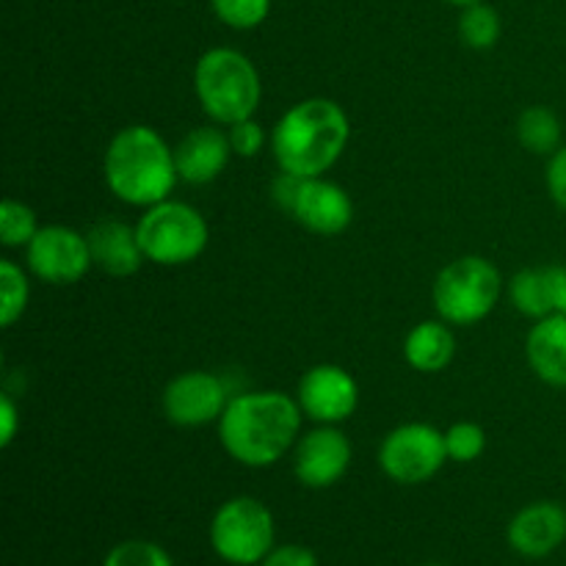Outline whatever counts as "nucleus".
I'll list each match as a JSON object with an SVG mask.
<instances>
[{"instance_id": "9d476101", "label": "nucleus", "mask_w": 566, "mask_h": 566, "mask_svg": "<svg viewBox=\"0 0 566 566\" xmlns=\"http://www.w3.org/2000/svg\"><path fill=\"white\" fill-rule=\"evenodd\" d=\"M230 403L227 385L208 370H186L175 376L164 390V415L180 429L219 423Z\"/></svg>"}, {"instance_id": "f3484780", "label": "nucleus", "mask_w": 566, "mask_h": 566, "mask_svg": "<svg viewBox=\"0 0 566 566\" xmlns=\"http://www.w3.org/2000/svg\"><path fill=\"white\" fill-rule=\"evenodd\" d=\"M525 357L545 385L566 387V315H547L531 326Z\"/></svg>"}, {"instance_id": "4468645a", "label": "nucleus", "mask_w": 566, "mask_h": 566, "mask_svg": "<svg viewBox=\"0 0 566 566\" xmlns=\"http://www.w3.org/2000/svg\"><path fill=\"white\" fill-rule=\"evenodd\" d=\"M509 547L517 556L539 562L566 542V509L562 503L536 501L520 509L506 528Z\"/></svg>"}, {"instance_id": "6ab92c4d", "label": "nucleus", "mask_w": 566, "mask_h": 566, "mask_svg": "<svg viewBox=\"0 0 566 566\" xmlns=\"http://www.w3.org/2000/svg\"><path fill=\"white\" fill-rule=\"evenodd\" d=\"M517 138L528 153L553 155L562 149V119L545 105H531L520 114Z\"/></svg>"}, {"instance_id": "a211bd4d", "label": "nucleus", "mask_w": 566, "mask_h": 566, "mask_svg": "<svg viewBox=\"0 0 566 566\" xmlns=\"http://www.w3.org/2000/svg\"><path fill=\"white\" fill-rule=\"evenodd\" d=\"M453 354H457V337H453L448 321L442 318L412 326L403 340V357H407L409 368L420 370V374H440L453 363Z\"/></svg>"}, {"instance_id": "473e14b6", "label": "nucleus", "mask_w": 566, "mask_h": 566, "mask_svg": "<svg viewBox=\"0 0 566 566\" xmlns=\"http://www.w3.org/2000/svg\"><path fill=\"white\" fill-rule=\"evenodd\" d=\"M446 3L459 6V9H464V6H473V3H479V0H446Z\"/></svg>"}, {"instance_id": "9b49d317", "label": "nucleus", "mask_w": 566, "mask_h": 566, "mask_svg": "<svg viewBox=\"0 0 566 566\" xmlns=\"http://www.w3.org/2000/svg\"><path fill=\"white\" fill-rule=\"evenodd\" d=\"M298 407L318 426H337L357 412L359 385L340 365H315L298 381Z\"/></svg>"}, {"instance_id": "4be33fe9", "label": "nucleus", "mask_w": 566, "mask_h": 566, "mask_svg": "<svg viewBox=\"0 0 566 566\" xmlns=\"http://www.w3.org/2000/svg\"><path fill=\"white\" fill-rule=\"evenodd\" d=\"M31 298V282L14 260H0V324L9 329L22 318Z\"/></svg>"}, {"instance_id": "ddd939ff", "label": "nucleus", "mask_w": 566, "mask_h": 566, "mask_svg": "<svg viewBox=\"0 0 566 566\" xmlns=\"http://www.w3.org/2000/svg\"><path fill=\"white\" fill-rule=\"evenodd\" d=\"M291 216L315 235H340L354 221V202L337 182L326 177H304Z\"/></svg>"}, {"instance_id": "c85d7f7f", "label": "nucleus", "mask_w": 566, "mask_h": 566, "mask_svg": "<svg viewBox=\"0 0 566 566\" xmlns=\"http://www.w3.org/2000/svg\"><path fill=\"white\" fill-rule=\"evenodd\" d=\"M260 566H318V556L304 545H274Z\"/></svg>"}, {"instance_id": "393cba45", "label": "nucleus", "mask_w": 566, "mask_h": 566, "mask_svg": "<svg viewBox=\"0 0 566 566\" xmlns=\"http://www.w3.org/2000/svg\"><path fill=\"white\" fill-rule=\"evenodd\" d=\"M103 566H175L169 553L147 539H127L111 547Z\"/></svg>"}, {"instance_id": "2f4dec72", "label": "nucleus", "mask_w": 566, "mask_h": 566, "mask_svg": "<svg viewBox=\"0 0 566 566\" xmlns=\"http://www.w3.org/2000/svg\"><path fill=\"white\" fill-rule=\"evenodd\" d=\"M17 426H20V415H17L14 401L9 396L0 398V446L9 448L17 437Z\"/></svg>"}, {"instance_id": "423d86ee", "label": "nucleus", "mask_w": 566, "mask_h": 566, "mask_svg": "<svg viewBox=\"0 0 566 566\" xmlns=\"http://www.w3.org/2000/svg\"><path fill=\"white\" fill-rule=\"evenodd\" d=\"M136 232L147 263L166 265V269L199 260L210 241L205 216L193 205L177 202L171 197L153 208H144Z\"/></svg>"}, {"instance_id": "20e7f679", "label": "nucleus", "mask_w": 566, "mask_h": 566, "mask_svg": "<svg viewBox=\"0 0 566 566\" xmlns=\"http://www.w3.org/2000/svg\"><path fill=\"white\" fill-rule=\"evenodd\" d=\"M193 94L216 125H235L258 111L263 97L258 66L235 48H213L193 66Z\"/></svg>"}, {"instance_id": "7ed1b4c3", "label": "nucleus", "mask_w": 566, "mask_h": 566, "mask_svg": "<svg viewBox=\"0 0 566 566\" xmlns=\"http://www.w3.org/2000/svg\"><path fill=\"white\" fill-rule=\"evenodd\" d=\"M105 186L133 208H153L171 197L177 180L175 147L166 144L155 127L130 125L122 127L111 138L103 158Z\"/></svg>"}, {"instance_id": "39448f33", "label": "nucleus", "mask_w": 566, "mask_h": 566, "mask_svg": "<svg viewBox=\"0 0 566 566\" xmlns=\"http://www.w3.org/2000/svg\"><path fill=\"white\" fill-rule=\"evenodd\" d=\"M501 293V271L479 254L451 260L431 287L437 315L451 326H473L484 321L497 307Z\"/></svg>"}, {"instance_id": "1a4fd4ad", "label": "nucleus", "mask_w": 566, "mask_h": 566, "mask_svg": "<svg viewBox=\"0 0 566 566\" xmlns=\"http://www.w3.org/2000/svg\"><path fill=\"white\" fill-rule=\"evenodd\" d=\"M25 263L28 271L48 285H75L94 265L88 238L64 224L39 227L25 247Z\"/></svg>"}, {"instance_id": "b1692460", "label": "nucleus", "mask_w": 566, "mask_h": 566, "mask_svg": "<svg viewBox=\"0 0 566 566\" xmlns=\"http://www.w3.org/2000/svg\"><path fill=\"white\" fill-rule=\"evenodd\" d=\"M210 9L232 31H252L265 22L271 0H210Z\"/></svg>"}, {"instance_id": "7c9ffc66", "label": "nucleus", "mask_w": 566, "mask_h": 566, "mask_svg": "<svg viewBox=\"0 0 566 566\" xmlns=\"http://www.w3.org/2000/svg\"><path fill=\"white\" fill-rule=\"evenodd\" d=\"M302 182H304V177L291 175V171H280V177L274 180V188H271V197H274V202L280 205V210L291 213L293 202H296V197H298V188H302Z\"/></svg>"}, {"instance_id": "72a5a7b5", "label": "nucleus", "mask_w": 566, "mask_h": 566, "mask_svg": "<svg viewBox=\"0 0 566 566\" xmlns=\"http://www.w3.org/2000/svg\"><path fill=\"white\" fill-rule=\"evenodd\" d=\"M426 566H442V564H426Z\"/></svg>"}, {"instance_id": "f8f14e48", "label": "nucleus", "mask_w": 566, "mask_h": 566, "mask_svg": "<svg viewBox=\"0 0 566 566\" xmlns=\"http://www.w3.org/2000/svg\"><path fill=\"white\" fill-rule=\"evenodd\" d=\"M352 442L337 426H318L293 446V473L310 490H329L352 468Z\"/></svg>"}, {"instance_id": "a878e982", "label": "nucleus", "mask_w": 566, "mask_h": 566, "mask_svg": "<svg viewBox=\"0 0 566 566\" xmlns=\"http://www.w3.org/2000/svg\"><path fill=\"white\" fill-rule=\"evenodd\" d=\"M446 448L451 462H475V459L486 451V431L481 429L479 423H470V420L453 423L451 429L446 431Z\"/></svg>"}, {"instance_id": "bb28decb", "label": "nucleus", "mask_w": 566, "mask_h": 566, "mask_svg": "<svg viewBox=\"0 0 566 566\" xmlns=\"http://www.w3.org/2000/svg\"><path fill=\"white\" fill-rule=\"evenodd\" d=\"M227 136H230L232 155H241V158H254V155L263 153L265 147V130L254 116L227 127Z\"/></svg>"}, {"instance_id": "412c9836", "label": "nucleus", "mask_w": 566, "mask_h": 566, "mask_svg": "<svg viewBox=\"0 0 566 566\" xmlns=\"http://www.w3.org/2000/svg\"><path fill=\"white\" fill-rule=\"evenodd\" d=\"M501 14L492 9L490 3L479 0L473 6H464L462 17H459V36L468 48L473 50H490L495 48L501 39Z\"/></svg>"}, {"instance_id": "5701e85b", "label": "nucleus", "mask_w": 566, "mask_h": 566, "mask_svg": "<svg viewBox=\"0 0 566 566\" xmlns=\"http://www.w3.org/2000/svg\"><path fill=\"white\" fill-rule=\"evenodd\" d=\"M39 232L36 213L25 202L6 199L0 205V243L9 249H22L33 241Z\"/></svg>"}, {"instance_id": "aec40b11", "label": "nucleus", "mask_w": 566, "mask_h": 566, "mask_svg": "<svg viewBox=\"0 0 566 566\" xmlns=\"http://www.w3.org/2000/svg\"><path fill=\"white\" fill-rule=\"evenodd\" d=\"M509 296H512V304L525 318L542 321L547 315H553L551 296H547L545 269H525L520 274H514V280L509 282Z\"/></svg>"}, {"instance_id": "0eeeda50", "label": "nucleus", "mask_w": 566, "mask_h": 566, "mask_svg": "<svg viewBox=\"0 0 566 566\" xmlns=\"http://www.w3.org/2000/svg\"><path fill=\"white\" fill-rule=\"evenodd\" d=\"M274 514L258 497H230L210 520V547L221 562L232 566L263 564L274 551Z\"/></svg>"}, {"instance_id": "6e6552de", "label": "nucleus", "mask_w": 566, "mask_h": 566, "mask_svg": "<svg viewBox=\"0 0 566 566\" xmlns=\"http://www.w3.org/2000/svg\"><path fill=\"white\" fill-rule=\"evenodd\" d=\"M451 462L446 434L431 423H403L387 431L379 446V468L390 481L403 486L426 484Z\"/></svg>"}, {"instance_id": "f03ea898", "label": "nucleus", "mask_w": 566, "mask_h": 566, "mask_svg": "<svg viewBox=\"0 0 566 566\" xmlns=\"http://www.w3.org/2000/svg\"><path fill=\"white\" fill-rule=\"evenodd\" d=\"M352 125L335 99L310 97L287 108L271 130V153L280 171L324 177L340 160Z\"/></svg>"}, {"instance_id": "2eb2a0df", "label": "nucleus", "mask_w": 566, "mask_h": 566, "mask_svg": "<svg viewBox=\"0 0 566 566\" xmlns=\"http://www.w3.org/2000/svg\"><path fill=\"white\" fill-rule=\"evenodd\" d=\"M232 158L230 136L224 125H202L188 130L175 147L177 175L188 186L213 182Z\"/></svg>"}, {"instance_id": "cd10ccee", "label": "nucleus", "mask_w": 566, "mask_h": 566, "mask_svg": "<svg viewBox=\"0 0 566 566\" xmlns=\"http://www.w3.org/2000/svg\"><path fill=\"white\" fill-rule=\"evenodd\" d=\"M545 182L553 202L566 213V147L556 149V153L551 155V160H547Z\"/></svg>"}, {"instance_id": "c756f323", "label": "nucleus", "mask_w": 566, "mask_h": 566, "mask_svg": "<svg viewBox=\"0 0 566 566\" xmlns=\"http://www.w3.org/2000/svg\"><path fill=\"white\" fill-rule=\"evenodd\" d=\"M545 282L553 315H566V265H547Z\"/></svg>"}, {"instance_id": "dca6fc26", "label": "nucleus", "mask_w": 566, "mask_h": 566, "mask_svg": "<svg viewBox=\"0 0 566 566\" xmlns=\"http://www.w3.org/2000/svg\"><path fill=\"white\" fill-rule=\"evenodd\" d=\"M88 252L92 263L108 276H133L147 258L138 243L136 227L125 224L116 219H103L88 227Z\"/></svg>"}, {"instance_id": "f257e3e1", "label": "nucleus", "mask_w": 566, "mask_h": 566, "mask_svg": "<svg viewBox=\"0 0 566 566\" xmlns=\"http://www.w3.org/2000/svg\"><path fill=\"white\" fill-rule=\"evenodd\" d=\"M302 420V407L285 392H241L219 418L221 448L243 468H271L298 442Z\"/></svg>"}]
</instances>
